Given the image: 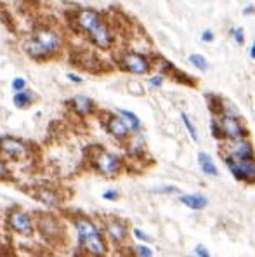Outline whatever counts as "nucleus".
Here are the masks:
<instances>
[{"label": "nucleus", "mask_w": 255, "mask_h": 257, "mask_svg": "<svg viewBox=\"0 0 255 257\" xmlns=\"http://www.w3.org/2000/svg\"><path fill=\"white\" fill-rule=\"evenodd\" d=\"M196 254H198V256H202V257H207V256H209V250H207L203 245H196Z\"/></svg>", "instance_id": "obj_31"}, {"label": "nucleus", "mask_w": 255, "mask_h": 257, "mask_svg": "<svg viewBox=\"0 0 255 257\" xmlns=\"http://www.w3.org/2000/svg\"><path fill=\"white\" fill-rule=\"evenodd\" d=\"M0 155L9 160H21L28 155V148L21 139L4 136V138H0Z\"/></svg>", "instance_id": "obj_4"}, {"label": "nucleus", "mask_w": 255, "mask_h": 257, "mask_svg": "<svg viewBox=\"0 0 255 257\" xmlns=\"http://www.w3.org/2000/svg\"><path fill=\"white\" fill-rule=\"evenodd\" d=\"M231 155H233L234 158H247V156L252 155L250 145L241 141V139H238V141L233 145V148H231Z\"/></svg>", "instance_id": "obj_18"}, {"label": "nucleus", "mask_w": 255, "mask_h": 257, "mask_svg": "<svg viewBox=\"0 0 255 257\" xmlns=\"http://www.w3.org/2000/svg\"><path fill=\"white\" fill-rule=\"evenodd\" d=\"M106 233L113 242L120 243L124 242L125 236H127V228H125V224L120 221H110L106 224Z\"/></svg>", "instance_id": "obj_14"}, {"label": "nucleus", "mask_w": 255, "mask_h": 257, "mask_svg": "<svg viewBox=\"0 0 255 257\" xmlns=\"http://www.w3.org/2000/svg\"><path fill=\"white\" fill-rule=\"evenodd\" d=\"M220 131L233 139H241L245 136L243 129H241V125L238 123V120H234V116L231 115L222 118V122H220Z\"/></svg>", "instance_id": "obj_11"}, {"label": "nucleus", "mask_w": 255, "mask_h": 257, "mask_svg": "<svg viewBox=\"0 0 255 257\" xmlns=\"http://www.w3.org/2000/svg\"><path fill=\"white\" fill-rule=\"evenodd\" d=\"M118 197H120V195H118L117 191H113V190L104 191V193H103V198H104V200H118Z\"/></svg>", "instance_id": "obj_27"}, {"label": "nucleus", "mask_w": 255, "mask_h": 257, "mask_svg": "<svg viewBox=\"0 0 255 257\" xmlns=\"http://www.w3.org/2000/svg\"><path fill=\"white\" fill-rule=\"evenodd\" d=\"M37 229H39V233L43 238L50 240V242H54V240H57L63 235V228H61L59 221L50 214H39Z\"/></svg>", "instance_id": "obj_6"}, {"label": "nucleus", "mask_w": 255, "mask_h": 257, "mask_svg": "<svg viewBox=\"0 0 255 257\" xmlns=\"http://www.w3.org/2000/svg\"><path fill=\"white\" fill-rule=\"evenodd\" d=\"M227 167L238 179H248L255 176V163L250 158H227Z\"/></svg>", "instance_id": "obj_8"}, {"label": "nucleus", "mask_w": 255, "mask_h": 257, "mask_svg": "<svg viewBox=\"0 0 255 257\" xmlns=\"http://www.w3.org/2000/svg\"><path fill=\"white\" fill-rule=\"evenodd\" d=\"M11 177V172H9L7 165H5V160L0 158V181H5Z\"/></svg>", "instance_id": "obj_23"}, {"label": "nucleus", "mask_w": 255, "mask_h": 257, "mask_svg": "<svg viewBox=\"0 0 255 257\" xmlns=\"http://www.w3.org/2000/svg\"><path fill=\"white\" fill-rule=\"evenodd\" d=\"M234 37H236V42L238 44H243V30H241V28H236V30H234Z\"/></svg>", "instance_id": "obj_30"}, {"label": "nucleus", "mask_w": 255, "mask_h": 257, "mask_svg": "<svg viewBox=\"0 0 255 257\" xmlns=\"http://www.w3.org/2000/svg\"><path fill=\"white\" fill-rule=\"evenodd\" d=\"M149 84H151L153 87H160V85L163 84V77H162V75H156V77H151V78H149Z\"/></svg>", "instance_id": "obj_28"}, {"label": "nucleus", "mask_w": 255, "mask_h": 257, "mask_svg": "<svg viewBox=\"0 0 255 257\" xmlns=\"http://www.w3.org/2000/svg\"><path fill=\"white\" fill-rule=\"evenodd\" d=\"M7 226L12 231L19 233V235L30 236L33 233V219L30 214H26L25 210H11L7 214Z\"/></svg>", "instance_id": "obj_5"}, {"label": "nucleus", "mask_w": 255, "mask_h": 257, "mask_svg": "<svg viewBox=\"0 0 255 257\" xmlns=\"http://www.w3.org/2000/svg\"><path fill=\"white\" fill-rule=\"evenodd\" d=\"M73 224H75V229H77L80 245L82 249H85V252L94 254V256H101V254L106 252V245H104L103 236H101L97 226L94 224L90 219L75 217Z\"/></svg>", "instance_id": "obj_3"}, {"label": "nucleus", "mask_w": 255, "mask_h": 257, "mask_svg": "<svg viewBox=\"0 0 255 257\" xmlns=\"http://www.w3.org/2000/svg\"><path fill=\"white\" fill-rule=\"evenodd\" d=\"M135 254H137V256H142V257H148V256H153V250L146 245H137L135 247Z\"/></svg>", "instance_id": "obj_24"}, {"label": "nucleus", "mask_w": 255, "mask_h": 257, "mask_svg": "<svg viewBox=\"0 0 255 257\" xmlns=\"http://www.w3.org/2000/svg\"><path fill=\"white\" fill-rule=\"evenodd\" d=\"M189 61H191L193 64H195L198 70L205 71L207 68H209V63H207V59L203 56H200V54H193V56H189Z\"/></svg>", "instance_id": "obj_20"}, {"label": "nucleus", "mask_w": 255, "mask_h": 257, "mask_svg": "<svg viewBox=\"0 0 255 257\" xmlns=\"http://www.w3.org/2000/svg\"><path fill=\"white\" fill-rule=\"evenodd\" d=\"M202 40H203V42H212V40H213V33L210 32V30H207V32H203Z\"/></svg>", "instance_id": "obj_29"}, {"label": "nucleus", "mask_w": 255, "mask_h": 257, "mask_svg": "<svg viewBox=\"0 0 255 257\" xmlns=\"http://www.w3.org/2000/svg\"><path fill=\"white\" fill-rule=\"evenodd\" d=\"M66 77L70 78L71 82H75V84H82V82H84V78H82V77H78V75H75V73H68Z\"/></svg>", "instance_id": "obj_32"}, {"label": "nucleus", "mask_w": 255, "mask_h": 257, "mask_svg": "<svg viewBox=\"0 0 255 257\" xmlns=\"http://www.w3.org/2000/svg\"><path fill=\"white\" fill-rule=\"evenodd\" d=\"M94 163H96L97 170L103 172L104 176H115L120 170V158L108 152H99V155L96 156Z\"/></svg>", "instance_id": "obj_7"}, {"label": "nucleus", "mask_w": 255, "mask_h": 257, "mask_svg": "<svg viewBox=\"0 0 255 257\" xmlns=\"http://www.w3.org/2000/svg\"><path fill=\"white\" fill-rule=\"evenodd\" d=\"M106 129H108V132L117 139H125L128 136V131H130L122 116H113V118L108 120Z\"/></svg>", "instance_id": "obj_12"}, {"label": "nucleus", "mask_w": 255, "mask_h": 257, "mask_svg": "<svg viewBox=\"0 0 255 257\" xmlns=\"http://www.w3.org/2000/svg\"><path fill=\"white\" fill-rule=\"evenodd\" d=\"M134 236H135V238H139V240H142V242H149V240H151L144 231H142V229H139V228L134 229Z\"/></svg>", "instance_id": "obj_25"}, {"label": "nucleus", "mask_w": 255, "mask_h": 257, "mask_svg": "<svg viewBox=\"0 0 255 257\" xmlns=\"http://www.w3.org/2000/svg\"><path fill=\"white\" fill-rule=\"evenodd\" d=\"M122 64H124L125 70H128L130 73H135V75H144L146 71L149 70V63L144 56L137 52H128L124 56L122 59Z\"/></svg>", "instance_id": "obj_9"}, {"label": "nucleus", "mask_w": 255, "mask_h": 257, "mask_svg": "<svg viewBox=\"0 0 255 257\" xmlns=\"http://www.w3.org/2000/svg\"><path fill=\"white\" fill-rule=\"evenodd\" d=\"M175 191H177L175 186H165V188H156V190H153V193H175Z\"/></svg>", "instance_id": "obj_26"}, {"label": "nucleus", "mask_w": 255, "mask_h": 257, "mask_svg": "<svg viewBox=\"0 0 255 257\" xmlns=\"http://www.w3.org/2000/svg\"><path fill=\"white\" fill-rule=\"evenodd\" d=\"M250 56L255 59V42H254V46H252V49H250Z\"/></svg>", "instance_id": "obj_33"}, {"label": "nucleus", "mask_w": 255, "mask_h": 257, "mask_svg": "<svg viewBox=\"0 0 255 257\" xmlns=\"http://www.w3.org/2000/svg\"><path fill=\"white\" fill-rule=\"evenodd\" d=\"M68 104L71 106L73 111H77L78 115H82V116L89 115V113L94 109V101L90 98H87V96H75L73 99L68 101Z\"/></svg>", "instance_id": "obj_13"}, {"label": "nucleus", "mask_w": 255, "mask_h": 257, "mask_svg": "<svg viewBox=\"0 0 255 257\" xmlns=\"http://www.w3.org/2000/svg\"><path fill=\"white\" fill-rule=\"evenodd\" d=\"M120 116L124 118V122L127 123V127L130 131H137L139 127H141V120H139L137 115H134L132 111H127V109H118Z\"/></svg>", "instance_id": "obj_19"}, {"label": "nucleus", "mask_w": 255, "mask_h": 257, "mask_svg": "<svg viewBox=\"0 0 255 257\" xmlns=\"http://www.w3.org/2000/svg\"><path fill=\"white\" fill-rule=\"evenodd\" d=\"M77 25L82 30L89 33L92 42L101 49H108L111 46V33L108 30V26L103 23V19L99 18L96 11L90 9H82L77 14Z\"/></svg>", "instance_id": "obj_2"}, {"label": "nucleus", "mask_w": 255, "mask_h": 257, "mask_svg": "<svg viewBox=\"0 0 255 257\" xmlns=\"http://www.w3.org/2000/svg\"><path fill=\"white\" fill-rule=\"evenodd\" d=\"M198 162H200V167H202V170L207 174V176H213L215 177L217 174V167L215 163L212 162V158H210V155H207V153H200L198 155Z\"/></svg>", "instance_id": "obj_17"}, {"label": "nucleus", "mask_w": 255, "mask_h": 257, "mask_svg": "<svg viewBox=\"0 0 255 257\" xmlns=\"http://www.w3.org/2000/svg\"><path fill=\"white\" fill-rule=\"evenodd\" d=\"M35 101V94H33L30 89H23V91H18L14 94V98H12V103H14L16 108H30L32 106V103Z\"/></svg>", "instance_id": "obj_15"}, {"label": "nucleus", "mask_w": 255, "mask_h": 257, "mask_svg": "<svg viewBox=\"0 0 255 257\" xmlns=\"http://www.w3.org/2000/svg\"><path fill=\"white\" fill-rule=\"evenodd\" d=\"M181 118H182V122H184L186 129L189 131V136L193 138V141H198V134H196V129H195V125L191 123V120H189V116L186 115V113H181Z\"/></svg>", "instance_id": "obj_21"}, {"label": "nucleus", "mask_w": 255, "mask_h": 257, "mask_svg": "<svg viewBox=\"0 0 255 257\" xmlns=\"http://www.w3.org/2000/svg\"><path fill=\"white\" fill-rule=\"evenodd\" d=\"M12 91L18 92V91H23V89H26V80L23 77H16L14 80H12Z\"/></svg>", "instance_id": "obj_22"}, {"label": "nucleus", "mask_w": 255, "mask_h": 257, "mask_svg": "<svg viewBox=\"0 0 255 257\" xmlns=\"http://www.w3.org/2000/svg\"><path fill=\"white\" fill-rule=\"evenodd\" d=\"M33 197H35L40 204H43L49 208L59 207L61 205L59 193H57L56 190H52V188H37V190L33 191Z\"/></svg>", "instance_id": "obj_10"}, {"label": "nucleus", "mask_w": 255, "mask_h": 257, "mask_svg": "<svg viewBox=\"0 0 255 257\" xmlns=\"http://www.w3.org/2000/svg\"><path fill=\"white\" fill-rule=\"evenodd\" d=\"M181 202L186 207L193 208V210H200V208L207 207V204H209V200L205 197H202V195H184L181 198Z\"/></svg>", "instance_id": "obj_16"}, {"label": "nucleus", "mask_w": 255, "mask_h": 257, "mask_svg": "<svg viewBox=\"0 0 255 257\" xmlns=\"http://www.w3.org/2000/svg\"><path fill=\"white\" fill-rule=\"evenodd\" d=\"M61 49V37L50 28H37L25 44V51L33 59H45Z\"/></svg>", "instance_id": "obj_1"}]
</instances>
